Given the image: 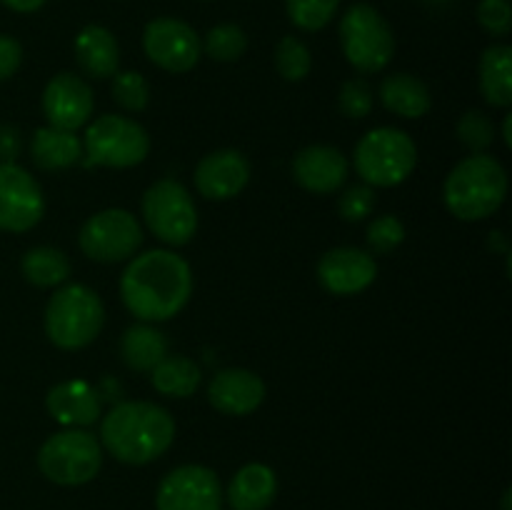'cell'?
I'll use <instances>...</instances> for the list:
<instances>
[{"mask_svg": "<svg viewBox=\"0 0 512 510\" xmlns=\"http://www.w3.org/2000/svg\"><path fill=\"white\" fill-rule=\"evenodd\" d=\"M193 295V270L173 250L135 255L120 278L125 308L143 323H163L178 315Z\"/></svg>", "mask_w": 512, "mask_h": 510, "instance_id": "cell-1", "label": "cell"}, {"mask_svg": "<svg viewBox=\"0 0 512 510\" xmlns=\"http://www.w3.org/2000/svg\"><path fill=\"white\" fill-rule=\"evenodd\" d=\"M175 420L165 408L145 400L113 405L100 425V443L125 465L158 460L173 445Z\"/></svg>", "mask_w": 512, "mask_h": 510, "instance_id": "cell-2", "label": "cell"}, {"mask_svg": "<svg viewBox=\"0 0 512 510\" xmlns=\"http://www.w3.org/2000/svg\"><path fill=\"white\" fill-rule=\"evenodd\" d=\"M508 195V173L493 155H470L450 170L443 198L460 220H483L493 215Z\"/></svg>", "mask_w": 512, "mask_h": 510, "instance_id": "cell-3", "label": "cell"}, {"mask_svg": "<svg viewBox=\"0 0 512 510\" xmlns=\"http://www.w3.org/2000/svg\"><path fill=\"white\" fill-rule=\"evenodd\" d=\"M105 323L100 295L88 285H65L45 308V335L60 350H80L93 343Z\"/></svg>", "mask_w": 512, "mask_h": 510, "instance_id": "cell-4", "label": "cell"}, {"mask_svg": "<svg viewBox=\"0 0 512 510\" xmlns=\"http://www.w3.org/2000/svg\"><path fill=\"white\" fill-rule=\"evenodd\" d=\"M418 163V148L405 130L375 128L355 145V173L370 188H393L400 185Z\"/></svg>", "mask_w": 512, "mask_h": 510, "instance_id": "cell-5", "label": "cell"}, {"mask_svg": "<svg viewBox=\"0 0 512 510\" xmlns=\"http://www.w3.org/2000/svg\"><path fill=\"white\" fill-rule=\"evenodd\" d=\"M103 445L83 428L50 435L38 450V468L55 485H85L100 473Z\"/></svg>", "mask_w": 512, "mask_h": 510, "instance_id": "cell-6", "label": "cell"}, {"mask_svg": "<svg viewBox=\"0 0 512 510\" xmlns=\"http://www.w3.org/2000/svg\"><path fill=\"white\" fill-rule=\"evenodd\" d=\"M340 45L345 60L360 73H380L395 55V38L388 20L368 3L350 5L340 20Z\"/></svg>", "mask_w": 512, "mask_h": 510, "instance_id": "cell-7", "label": "cell"}, {"mask_svg": "<svg viewBox=\"0 0 512 510\" xmlns=\"http://www.w3.org/2000/svg\"><path fill=\"white\" fill-rule=\"evenodd\" d=\"M150 153V138L140 123L125 115H100L88 125L83 138L85 165L133 168Z\"/></svg>", "mask_w": 512, "mask_h": 510, "instance_id": "cell-8", "label": "cell"}, {"mask_svg": "<svg viewBox=\"0 0 512 510\" xmlns=\"http://www.w3.org/2000/svg\"><path fill=\"white\" fill-rule=\"evenodd\" d=\"M143 218L150 233L173 248L190 243L198 230V210H195L193 195L173 178L158 180L145 190Z\"/></svg>", "mask_w": 512, "mask_h": 510, "instance_id": "cell-9", "label": "cell"}, {"mask_svg": "<svg viewBox=\"0 0 512 510\" xmlns=\"http://www.w3.org/2000/svg\"><path fill=\"white\" fill-rule=\"evenodd\" d=\"M143 228L138 218L123 208L100 210L80 228V250L95 263H120L138 253L143 245Z\"/></svg>", "mask_w": 512, "mask_h": 510, "instance_id": "cell-10", "label": "cell"}, {"mask_svg": "<svg viewBox=\"0 0 512 510\" xmlns=\"http://www.w3.org/2000/svg\"><path fill=\"white\" fill-rule=\"evenodd\" d=\"M143 48L150 63L168 73H188L198 65L203 43L193 25L178 18H155L143 30Z\"/></svg>", "mask_w": 512, "mask_h": 510, "instance_id": "cell-11", "label": "cell"}, {"mask_svg": "<svg viewBox=\"0 0 512 510\" xmlns=\"http://www.w3.org/2000/svg\"><path fill=\"white\" fill-rule=\"evenodd\" d=\"M223 485L215 470L205 465H180L170 470L158 485V510H220Z\"/></svg>", "mask_w": 512, "mask_h": 510, "instance_id": "cell-12", "label": "cell"}, {"mask_svg": "<svg viewBox=\"0 0 512 510\" xmlns=\"http://www.w3.org/2000/svg\"><path fill=\"white\" fill-rule=\"evenodd\" d=\"M45 215V198L38 180L18 163H0V230L25 233Z\"/></svg>", "mask_w": 512, "mask_h": 510, "instance_id": "cell-13", "label": "cell"}, {"mask_svg": "<svg viewBox=\"0 0 512 510\" xmlns=\"http://www.w3.org/2000/svg\"><path fill=\"white\" fill-rule=\"evenodd\" d=\"M93 90L83 78L73 73H60L45 85L43 113L48 125L75 133L93 115Z\"/></svg>", "mask_w": 512, "mask_h": 510, "instance_id": "cell-14", "label": "cell"}, {"mask_svg": "<svg viewBox=\"0 0 512 510\" xmlns=\"http://www.w3.org/2000/svg\"><path fill=\"white\" fill-rule=\"evenodd\" d=\"M378 278L373 253L360 248H333L320 258L318 280L333 295H358Z\"/></svg>", "mask_w": 512, "mask_h": 510, "instance_id": "cell-15", "label": "cell"}, {"mask_svg": "<svg viewBox=\"0 0 512 510\" xmlns=\"http://www.w3.org/2000/svg\"><path fill=\"white\" fill-rule=\"evenodd\" d=\"M250 183V163L240 150H215L195 168V188L208 200H230Z\"/></svg>", "mask_w": 512, "mask_h": 510, "instance_id": "cell-16", "label": "cell"}, {"mask_svg": "<svg viewBox=\"0 0 512 510\" xmlns=\"http://www.w3.org/2000/svg\"><path fill=\"white\" fill-rule=\"evenodd\" d=\"M348 158L333 145H308L293 160V178L315 195H330L348 180Z\"/></svg>", "mask_w": 512, "mask_h": 510, "instance_id": "cell-17", "label": "cell"}, {"mask_svg": "<svg viewBox=\"0 0 512 510\" xmlns=\"http://www.w3.org/2000/svg\"><path fill=\"white\" fill-rule=\"evenodd\" d=\"M265 398V383L260 375L245 368L220 370L208 388V400L225 415H248L260 408Z\"/></svg>", "mask_w": 512, "mask_h": 510, "instance_id": "cell-18", "label": "cell"}, {"mask_svg": "<svg viewBox=\"0 0 512 510\" xmlns=\"http://www.w3.org/2000/svg\"><path fill=\"white\" fill-rule=\"evenodd\" d=\"M45 405H48V413L68 428L93 425L100 418V393L85 380L58 383L55 388H50Z\"/></svg>", "mask_w": 512, "mask_h": 510, "instance_id": "cell-19", "label": "cell"}, {"mask_svg": "<svg viewBox=\"0 0 512 510\" xmlns=\"http://www.w3.org/2000/svg\"><path fill=\"white\" fill-rule=\"evenodd\" d=\"M75 60L90 78H113L120 68V48L115 35L103 25H85L75 35Z\"/></svg>", "mask_w": 512, "mask_h": 510, "instance_id": "cell-20", "label": "cell"}, {"mask_svg": "<svg viewBox=\"0 0 512 510\" xmlns=\"http://www.w3.org/2000/svg\"><path fill=\"white\" fill-rule=\"evenodd\" d=\"M278 495V478L263 463H248L233 475L228 485V503L233 510H268Z\"/></svg>", "mask_w": 512, "mask_h": 510, "instance_id": "cell-21", "label": "cell"}, {"mask_svg": "<svg viewBox=\"0 0 512 510\" xmlns=\"http://www.w3.org/2000/svg\"><path fill=\"white\" fill-rule=\"evenodd\" d=\"M30 158L40 170L73 168L83 158V140L70 130L45 125V128L35 130L33 140H30Z\"/></svg>", "mask_w": 512, "mask_h": 510, "instance_id": "cell-22", "label": "cell"}, {"mask_svg": "<svg viewBox=\"0 0 512 510\" xmlns=\"http://www.w3.org/2000/svg\"><path fill=\"white\" fill-rule=\"evenodd\" d=\"M168 355V338L150 323L130 325L120 338V358L130 370L150 373Z\"/></svg>", "mask_w": 512, "mask_h": 510, "instance_id": "cell-23", "label": "cell"}, {"mask_svg": "<svg viewBox=\"0 0 512 510\" xmlns=\"http://www.w3.org/2000/svg\"><path fill=\"white\" fill-rule=\"evenodd\" d=\"M380 100L390 113L400 115V118H423L430 110V90L420 78L410 73H395L388 75L380 85Z\"/></svg>", "mask_w": 512, "mask_h": 510, "instance_id": "cell-24", "label": "cell"}, {"mask_svg": "<svg viewBox=\"0 0 512 510\" xmlns=\"http://www.w3.org/2000/svg\"><path fill=\"white\" fill-rule=\"evenodd\" d=\"M480 90L493 108L512 105V48L490 45L480 58Z\"/></svg>", "mask_w": 512, "mask_h": 510, "instance_id": "cell-25", "label": "cell"}, {"mask_svg": "<svg viewBox=\"0 0 512 510\" xmlns=\"http://www.w3.org/2000/svg\"><path fill=\"white\" fill-rule=\"evenodd\" d=\"M150 380H153V388L160 395H168V398H188L198 390L203 373H200V365L193 363L185 355H165L153 370H150Z\"/></svg>", "mask_w": 512, "mask_h": 510, "instance_id": "cell-26", "label": "cell"}, {"mask_svg": "<svg viewBox=\"0 0 512 510\" xmlns=\"http://www.w3.org/2000/svg\"><path fill=\"white\" fill-rule=\"evenodd\" d=\"M20 270H23L25 280L35 288H53V285L65 283V278L70 275V260L63 250L38 245L23 255Z\"/></svg>", "mask_w": 512, "mask_h": 510, "instance_id": "cell-27", "label": "cell"}, {"mask_svg": "<svg viewBox=\"0 0 512 510\" xmlns=\"http://www.w3.org/2000/svg\"><path fill=\"white\" fill-rule=\"evenodd\" d=\"M203 50L213 60L233 63V60H238L248 50V35H245V30L240 25L220 23L208 30V35L203 40Z\"/></svg>", "mask_w": 512, "mask_h": 510, "instance_id": "cell-28", "label": "cell"}, {"mask_svg": "<svg viewBox=\"0 0 512 510\" xmlns=\"http://www.w3.org/2000/svg\"><path fill=\"white\" fill-rule=\"evenodd\" d=\"M275 68L290 83H298L313 68V55H310L308 45L300 38H293V35H285L283 40L275 48Z\"/></svg>", "mask_w": 512, "mask_h": 510, "instance_id": "cell-29", "label": "cell"}, {"mask_svg": "<svg viewBox=\"0 0 512 510\" xmlns=\"http://www.w3.org/2000/svg\"><path fill=\"white\" fill-rule=\"evenodd\" d=\"M338 5L340 0H285L288 18L293 20L295 28L308 30V33L323 30L338 13Z\"/></svg>", "mask_w": 512, "mask_h": 510, "instance_id": "cell-30", "label": "cell"}, {"mask_svg": "<svg viewBox=\"0 0 512 510\" xmlns=\"http://www.w3.org/2000/svg\"><path fill=\"white\" fill-rule=\"evenodd\" d=\"M113 98L128 113H140L150 103L148 80L135 70H123V73L118 70L113 75Z\"/></svg>", "mask_w": 512, "mask_h": 510, "instance_id": "cell-31", "label": "cell"}, {"mask_svg": "<svg viewBox=\"0 0 512 510\" xmlns=\"http://www.w3.org/2000/svg\"><path fill=\"white\" fill-rule=\"evenodd\" d=\"M458 138L473 155L485 153L495 140V125L483 110H468L458 123Z\"/></svg>", "mask_w": 512, "mask_h": 510, "instance_id": "cell-32", "label": "cell"}, {"mask_svg": "<svg viewBox=\"0 0 512 510\" xmlns=\"http://www.w3.org/2000/svg\"><path fill=\"white\" fill-rule=\"evenodd\" d=\"M368 248L375 255H388L405 240V225L398 215H380L368 225Z\"/></svg>", "mask_w": 512, "mask_h": 510, "instance_id": "cell-33", "label": "cell"}, {"mask_svg": "<svg viewBox=\"0 0 512 510\" xmlns=\"http://www.w3.org/2000/svg\"><path fill=\"white\" fill-rule=\"evenodd\" d=\"M338 105L340 110H343V115H348V118H365V115L373 110V90H370V85L365 83V80H348V83L340 88Z\"/></svg>", "mask_w": 512, "mask_h": 510, "instance_id": "cell-34", "label": "cell"}, {"mask_svg": "<svg viewBox=\"0 0 512 510\" xmlns=\"http://www.w3.org/2000/svg\"><path fill=\"white\" fill-rule=\"evenodd\" d=\"M375 208V190L370 185H353L338 200V210L348 223H360Z\"/></svg>", "mask_w": 512, "mask_h": 510, "instance_id": "cell-35", "label": "cell"}, {"mask_svg": "<svg viewBox=\"0 0 512 510\" xmlns=\"http://www.w3.org/2000/svg\"><path fill=\"white\" fill-rule=\"evenodd\" d=\"M478 23L490 35H503L510 33L512 28V8L510 0H480L478 5Z\"/></svg>", "mask_w": 512, "mask_h": 510, "instance_id": "cell-36", "label": "cell"}, {"mask_svg": "<svg viewBox=\"0 0 512 510\" xmlns=\"http://www.w3.org/2000/svg\"><path fill=\"white\" fill-rule=\"evenodd\" d=\"M20 63H23V48L10 35H0V83L13 78L18 73Z\"/></svg>", "mask_w": 512, "mask_h": 510, "instance_id": "cell-37", "label": "cell"}, {"mask_svg": "<svg viewBox=\"0 0 512 510\" xmlns=\"http://www.w3.org/2000/svg\"><path fill=\"white\" fill-rule=\"evenodd\" d=\"M23 153V135L15 125H0V163H15Z\"/></svg>", "mask_w": 512, "mask_h": 510, "instance_id": "cell-38", "label": "cell"}, {"mask_svg": "<svg viewBox=\"0 0 512 510\" xmlns=\"http://www.w3.org/2000/svg\"><path fill=\"white\" fill-rule=\"evenodd\" d=\"M3 5H8L15 13H35L45 5V0H0Z\"/></svg>", "mask_w": 512, "mask_h": 510, "instance_id": "cell-39", "label": "cell"}, {"mask_svg": "<svg viewBox=\"0 0 512 510\" xmlns=\"http://www.w3.org/2000/svg\"><path fill=\"white\" fill-rule=\"evenodd\" d=\"M510 125H512V115H505L503 138H505V145H508V148H512V130H510Z\"/></svg>", "mask_w": 512, "mask_h": 510, "instance_id": "cell-40", "label": "cell"}, {"mask_svg": "<svg viewBox=\"0 0 512 510\" xmlns=\"http://www.w3.org/2000/svg\"><path fill=\"white\" fill-rule=\"evenodd\" d=\"M510 498H512V493H510V490H505V495H503V510H510Z\"/></svg>", "mask_w": 512, "mask_h": 510, "instance_id": "cell-41", "label": "cell"}]
</instances>
